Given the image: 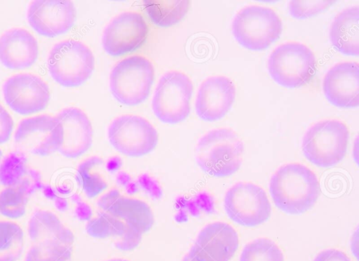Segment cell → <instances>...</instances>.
Listing matches in <instances>:
<instances>
[{"label": "cell", "mask_w": 359, "mask_h": 261, "mask_svg": "<svg viewBox=\"0 0 359 261\" xmlns=\"http://www.w3.org/2000/svg\"><path fill=\"white\" fill-rule=\"evenodd\" d=\"M154 77L151 61L132 55L118 61L109 74V88L114 98L126 105H136L149 95Z\"/></svg>", "instance_id": "cell-6"}, {"label": "cell", "mask_w": 359, "mask_h": 261, "mask_svg": "<svg viewBox=\"0 0 359 261\" xmlns=\"http://www.w3.org/2000/svg\"><path fill=\"white\" fill-rule=\"evenodd\" d=\"M235 97L236 87L229 78L221 75L209 76L198 88L196 112L203 120H218L231 109Z\"/></svg>", "instance_id": "cell-17"}, {"label": "cell", "mask_w": 359, "mask_h": 261, "mask_svg": "<svg viewBox=\"0 0 359 261\" xmlns=\"http://www.w3.org/2000/svg\"><path fill=\"white\" fill-rule=\"evenodd\" d=\"M13 126L12 117L5 108L0 105V144L8 140Z\"/></svg>", "instance_id": "cell-31"}, {"label": "cell", "mask_w": 359, "mask_h": 261, "mask_svg": "<svg viewBox=\"0 0 359 261\" xmlns=\"http://www.w3.org/2000/svg\"><path fill=\"white\" fill-rule=\"evenodd\" d=\"M147 34L148 27L141 14L123 12L105 26L102 36V47L111 55L124 54L139 48Z\"/></svg>", "instance_id": "cell-15"}, {"label": "cell", "mask_w": 359, "mask_h": 261, "mask_svg": "<svg viewBox=\"0 0 359 261\" xmlns=\"http://www.w3.org/2000/svg\"><path fill=\"white\" fill-rule=\"evenodd\" d=\"M72 245L58 240L32 243L25 261H72Z\"/></svg>", "instance_id": "cell-26"}, {"label": "cell", "mask_w": 359, "mask_h": 261, "mask_svg": "<svg viewBox=\"0 0 359 261\" xmlns=\"http://www.w3.org/2000/svg\"><path fill=\"white\" fill-rule=\"evenodd\" d=\"M267 68L279 85L297 88L308 83L316 69V57L305 44L287 41L276 46L268 58Z\"/></svg>", "instance_id": "cell-4"}, {"label": "cell", "mask_w": 359, "mask_h": 261, "mask_svg": "<svg viewBox=\"0 0 359 261\" xmlns=\"http://www.w3.org/2000/svg\"><path fill=\"white\" fill-rule=\"evenodd\" d=\"M103 166L101 157L92 156L81 162L77 168L79 182L89 198L95 196L107 187L106 179L101 175Z\"/></svg>", "instance_id": "cell-25"}, {"label": "cell", "mask_w": 359, "mask_h": 261, "mask_svg": "<svg viewBox=\"0 0 359 261\" xmlns=\"http://www.w3.org/2000/svg\"><path fill=\"white\" fill-rule=\"evenodd\" d=\"M0 181L6 187L21 189L29 195L39 187L41 176L39 171L27 163L23 153L16 152L1 161Z\"/></svg>", "instance_id": "cell-22"}, {"label": "cell", "mask_w": 359, "mask_h": 261, "mask_svg": "<svg viewBox=\"0 0 359 261\" xmlns=\"http://www.w3.org/2000/svg\"><path fill=\"white\" fill-rule=\"evenodd\" d=\"M27 18L37 33L53 37L73 26L76 8L69 0H34L28 6Z\"/></svg>", "instance_id": "cell-16"}, {"label": "cell", "mask_w": 359, "mask_h": 261, "mask_svg": "<svg viewBox=\"0 0 359 261\" xmlns=\"http://www.w3.org/2000/svg\"><path fill=\"white\" fill-rule=\"evenodd\" d=\"M359 6L346 8L334 18L329 30L330 40L339 53L358 55L359 53Z\"/></svg>", "instance_id": "cell-21"}, {"label": "cell", "mask_w": 359, "mask_h": 261, "mask_svg": "<svg viewBox=\"0 0 359 261\" xmlns=\"http://www.w3.org/2000/svg\"><path fill=\"white\" fill-rule=\"evenodd\" d=\"M63 130L56 116L41 114L20 121L14 134L16 147L20 152L48 156L58 151Z\"/></svg>", "instance_id": "cell-11"}, {"label": "cell", "mask_w": 359, "mask_h": 261, "mask_svg": "<svg viewBox=\"0 0 359 261\" xmlns=\"http://www.w3.org/2000/svg\"><path fill=\"white\" fill-rule=\"evenodd\" d=\"M240 261H284L280 248L267 238H259L247 243Z\"/></svg>", "instance_id": "cell-28"}, {"label": "cell", "mask_w": 359, "mask_h": 261, "mask_svg": "<svg viewBox=\"0 0 359 261\" xmlns=\"http://www.w3.org/2000/svg\"><path fill=\"white\" fill-rule=\"evenodd\" d=\"M1 161H2V160H1V150H0V166H1Z\"/></svg>", "instance_id": "cell-34"}, {"label": "cell", "mask_w": 359, "mask_h": 261, "mask_svg": "<svg viewBox=\"0 0 359 261\" xmlns=\"http://www.w3.org/2000/svg\"><path fill=\"white\" fill-rule=\"evenodd\" d=\"M224 206L228 216L244 226H255L265 222L271 208L265 191L259 186L239 182L226 192Z\"/></svg>", "instance_id": "cell-12"}, {"label": "cell", "mask_w": 359, "mask_h": 261, "mask_svg": "<svg viewBox=\"0 0 359 261\" xmlns=\"http://www.w3.org/2000/svg\"><path fill=\"white\" fill-rule=\"evenodd\" d=\"M325 96L334 106L355 107L359 105V65L341 62L331 67L323 80Z\"/></svg>", "instance_id": "cell-18"}, {"label": "cell", "mask_w": 359, "mask_h": 261, "mask_svg": "<svg viewBox=\"0 0 359 261\" xmlns=\"http://www.w3.org/2000/svg\"><path fill=\"white\" fill-rule=\"evenodd\" d=\"M23 247L20 227L10 221H0V261H15Z\"/></svg>", "instance_id": "cell-27"}, {"label": "cell", "mask_w": 359, "mask_h": 261, "mask_svg": "<svg viewBox=\"0 0 359 261\" xmlns=\"http://www.w3.org/2000/svg\"><path fill=\"white\" fill-rule=\"evenodd\" d=\"M193 84L185 74L170 70L158 80L151 106L156 116L164 123H176L184 120L190 113V99Z\"/></svg>", "instance_id": "cell-9"}, {"label": "cell", "mask_w": 359, "mask_h": 261, "mask_svg": "<svg viewBox=\"0 0 359 261\" xmlns=\"http://www.w3.org/2000/svg\"><path fill=\"white\" fill-rule=\"evenodd\" d=\"M95 60L90 49L83 42L66 39L50 49L47 66L52 78L65 87H75L86 81L93 72Z\"/></svg>", "instance_id": "cell-7"}, {"label": "cell", "mask_w": 359, "mask_h": 261, "mask_svg": "<svg viewBox=\"0 0 359 261\" xmlns=\"http://www.w3.org/2000/svg\"><path fill=\"white\" fill-rule=\"evenodd\" d=\"M111 145L129 156H140L151 152L157 145L156 128L146 119L132 114L115 118L107 130Z\"/></svg>", "instance_id": "cell-10"}, {"label": "cell", "mask_w": 359, "mask_h": 261, "mask_svg": "<svg viewBox=\"0 0 359 261\" xmlns=\"http://www.w3.org/2000/svg\"><path fill=\"white\" fill-rule=\"evenodd\" d=\"M313 261H351L342 251L337 249H327L319 253Z\"/></svg>", "instance_id": "cell-32"}, {"label": "cell", "mask_w": 359, "mask_h": 261, "mask_svg": "<svg viewBox=\"0 0 359 261\" xmlns=\"http://www.w3.org/2000/svg\"><path fill=\"white\" fill-rule=\"evenodd\" d=\"M28 234L32 243L43 240H58L74 243V234L53 213L41 209L36 210L28 222Z\"/></svg>", "instance_id": "cell-23"}, {"label": "cell", "mask_w": 359, "mask_h": 261, "mask_svg": "<svg viewBox=\"0 0 359 261\" xmlns=\"http://www.w3.org/2000/svg\"><path fill=\"white\" fill-rule=\"evenodd\" d=\"M63 130L59 152L65 156L75 158L85 153L93 142V128L87 115L79 108L70 107L55 116Z\"/></svg>", "instance_id": "cell-19"}, {"label": "cell", "mask_w": 359, "mask_h": 261, "mask_svg": "<svg viewBox=\"0 0 359 261\" xmlns=\"http://www.w3.org/2000/svg\"><path fill=\"white\" fill-rule=\"evenodd\" d=\"M2 92L7 105L21 114L42 110L50 98L48 84L41 77L31 73L10 76L4 82Z\"/></svg>", "instance_id": "cell-14"}, {"label": "cell", "mask_w": 359, "mask_h": 261, "mask_svg": "<svg viewBox=\"0 0 359 261\" xmlns=\"http://www.w3.org/2000/svg\"><path fill=\"white\" fill-rule=\"evenodd\" d=\"M104 261H130V260H126V259H123V258H112V259L104 260Z\"/></svg>", "instance_id": "cell-33"}, {"label": "cell", "mask_w": 359, "mask_h": 261, "mask_svg": "<svg viewBox=\"0 0 359 261\" xmlns=\"http://www.w3.org/2000/svg\"><path fill=\"white\" fill-rule=\"evenodd\" d=\"M335 1H290V14L296 19H305L325 10Z\"/></svg>", "instance_id": "cell-30"}, {"label": "cell", "mask_w": 359, "mask_h": 261, "mask_svg": "<svg viewBox=\"0 0 359 261\" xmlns=\"http://www.w3.org/2000/svg\"><path fill=\"white\" fill-rule=\"evenodd\" d=\"M269 190L276 206L290 214H300L318 200L320 187L316 174L306 166L291 163L272 175Z\"/></svg>", "instance_id": "cell-1"}, {"label": "cell", "mask_w": 359, "mask_h": 261, "mask_svg": "<svg viewBox=\"0 0 359 261\" xmlns=\"http://www.w3.org/2000/svg\"><path fill=\"white\" fill-rule=\"evenodd\" d=\"M28 196L21 189L7 187L0 192V213L10 218L21 217L25 212Z\"/></svg>", "instance_id": "cell-29"}, {"label": "cell", "mask_w": 359, "mask_h": 261, "mask_svg": "<svg viewBox=\"0 0 359 261\" xmlns=\"http://www.w3.org/2000/svg\"><path fill=\"white\" fill-rule=\"evenodd\" d=\"M349 132L346 125L337 119H326L311 125L305 132L302 149L312 163L331 167L344 157Z\"/></svg>", "instance_id": "cell-3"}, {"label": "cell", "mask_w": 359, "mask_h": 261, "mask_svg": "<svg viewBox=\"0 0 359 261\" xmlns=\"http://www.w3.org/2000/svg\"><path fill=\"white\" fill-rule=\"evenodd\" d=\"M38 43L27 30L14 27L0 36V62L10 69L31 66L38 56Z\"/></svg>", "instance_id": "cell-20"}, {"label": "cell", "mask_w": 359, "mask_h": 261, "mask_svg": "<svg viewBox=\"0 0 359 261\" xmlns=\"http://www.w3.org/2000/svg\"><path fill=\"white\" fill-rule=\"evenodd\" d=\"M238 246L235 229L223 222L206 225L182 261H229Z\"/></svg>", "instance_id": "cell-13"}, {"label": "cell", "mask_w": 359, "mask_h": 261, "mask_svg": "<svg viewBox=\"0 0 359 261\" xmlns=\"http://www.w3.org/2000/svg\"><path fill=\"white\" fill-rule=\"evenodd\" d=\"M231 31L236 40L244 48L263 50L280 36L282 21L271 8L250 5L234 15Z\"/></svg>", "instance_id": "cell-5"}, {"label": "cell", "mask_w": 359, "mask_h": 261, "mask_svg": "<svg viewBox=\"0 0 359 261\" xmlns=\"http://www.w3.org/2000/svg\"><path fill=\"white\" fill-rule=\"evenodd\" d=\"M100 210L122 221L126 226L128 234L122 250L135 248L140 242L142 234L154 225L153 212L144 201L121 195L116 189H112L102 195L97 201Z\"/></svg>", "instance_id": "cell-8"}, {"label": "cell", "mask_w": 359, "mask_h": 261, "mask_svg": "<svg viewBox=\"0 0 359 261\" xmlns=\"http://www.w3.org/2000/svg\"><path fill=\"white\" fill-rule=\"evenodd\" d=\"M243 143L233 130L219 128L211 130L198 141L195 158L199 167L216 177L230 175L240 168Z\"/></svg>", "instance_id": "cell-2"}, {"label": "cell", "mask_w": 359, "mask_h": 261, "mask_svg": "<svg viewBox=\"0 0 359 261\" xmlns=\"http://www.w3.org/2000/svg\"><path fill=\"white\" fill-rule=\"evenodd\" d=\"M145 10L156 25L169 27L180 22L189 10V1L187 0L143 1Z\"/></svg>", "instance_id": "cell-24"}]
</instances>
